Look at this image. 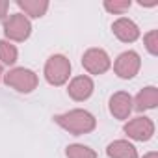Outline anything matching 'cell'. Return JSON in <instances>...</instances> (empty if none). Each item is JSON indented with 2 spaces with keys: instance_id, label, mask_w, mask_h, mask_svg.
Instances as JSON below:
<instances>
[{
  "instance_id": "6da1fadb",
  "label": "cell",
  "mask_w": 158,
  "mask_h": 158,
  "mask_svg": "<svg viewBox=\"0 0 158 158\" xmlns=\"http://www.w3.org/2000/svg\"><path fill=\"white\" fill-rule=\"evenodd\" d=\"M54 123L73 136L88 134V132L95 130V127H97L95 115L89 114L88 110H82V108H74V110H69L65 114L54 115Z\"/></svg>"
},
{
  "instance_id": "7a4b0ae2",
  "label": "cell",
  "mask_w": 158,
  "mask_h": 158,
  "mask_svg": "<svg viewBox=\"0 0 158 158\" xmlns=\"http://www.w3.org/2000/svg\"><path fill=\"white\" fill-rule=\"evenodd\" d=\"M2 80H4L6 86L13 88L19 93H32L37 88V84H39L37 74L32 69H26V67H13V69H10L2 76Z\"/></svg>"
},
{
  "instance_id": "3957f363",
  "label": "cell",
  "mask_w": 158,
  "mask_h": 158,
  "mask_svg": "<svg viewBox=\"0 0 158 158\" xmlns=\"http://www.w3.org/2000/svg\"><path fill=\"white\" fill-rule=\"evenodd\" d=\"M71 76V61L63 54H54L45 63V80L50 86H63Z\"/></svg>"
},
{
  "instance_id": "277c9868",
  "label": "cell",
  "mask_w": 158,
  "mask_h": 158,
  "mask_svg": "<svg viewBox=\"0 0 158 158\" xmlns=\"http://www.w3.org/2000/svg\"><path fill=\"white\" fill-rule=\"evenodd\" d=\"M32 34V23L24 13H13L4 21V35L8 37V41H17L23 43L30 37Z\"/></svg>"
},
{
  "instance_id": "5b68a950",
  "label": "cell",
  "mask_w": 158,
  "mask_h": 158,
  "mask_svg": "<svg viewBox=\"0 0 158 158\" xmlns=\"http://www.w3.org/2000/svg\"><path fill=\"white\" fill-rule=\"evenodd\" d=\"M123 132H125L130 139H136V141H149V139L154 136V121H152L151 117H145V115L134 117V119H130V121L125 123Z\"/></svg>"
},
{
  "instance_id": "8992f818",
  "label": "cell",
  "mask_w": 158,
  "mask_h": 158,
  "mask_svg": "<svg viewBox=\"0 0 158 158\" xmlns=\"http://www.w3.org/2000/svg\"><path fill=\"white\" fill-rule=\"evenodd\" d=\"M139 67H141V58L134 50L121 52L117 56V60L114 61V71H115V74L119 78H123V80H130V78H134L139 73Z\"/></svg>"
},
{
  "instance_id": "52a82bcc",
  "label": "cell",
  "mask_w": 158,
  "mask_h": 158,
  "mask_svg": "<svg viewBox=\"0 0 158 158\" xmlns=\"http://www.w3.org/2000/svg\"><path fill=\"white\" fill-rule=\"evenodd\" d=\"M82 65L89 74H104L112 67V60L102 48H88L82 56Z\"/></svg>"
},
{
  "instance_id": "ba28073f",
  "label": "cell",
  "mask_w": 158,
  "mask_h": 158,
  "mask_svg": "<svg viewBox=\"0 0 158 158\" xmlns=\"http://www.w3.org/2000/svg\"><path fill=\"white\" fill-rule=\"evenodd\" d=\"M93 89H95V84L91 80V76L88 74H80V76H74L73 80L69 82V88H67V93L73 101L76 102H84L88 101L91 95H93Z\"/></svg>"
},
{
  "instance_id": "9c48e42d",
  "label": "cell",
  "mask_w": 158,
  "mask_h": 158,
  "mask_svg": "<svg viewBox=\"0 0 158 158\" xmlns=\"http://www.w3.org/2000/svg\"><path fill=\"white\" fill-rule=\"evenodd\" d=\"M110 114L115 117V119H128L130 112L134 110V104H132V97L130 93L127 91H117L110 97Z\"/></svg>"
},
{
  "instance_id": "30bf717a",
  "label": "cell",
  "mask_w": 158,
  "mask_h": 158,
  "mask_svg": "<svg viewBox=\"0 0 158 158\" xmlns=\"http://www.w3.org/2000/svg\"><path fill=\"white\" fill-rule=\"evenodd\" d=\"M112 32H114V35H115L119 41H123V43H134V41L139 37V28H138V24H136L132 19H127V17H121V19L114 21Z\"/></svg>"
},
{
  "instance_id": "8fae6325",
  "label": "cell",
  "mask_w": 158,
  "mask_h": 158,
  "mask_svg": "<svg viewBox=\"0 0 158 158\" xmlns=\"http://www.w3.org/2000/svg\"><path fill=\"white\" fill-rule=\"evenodd\" d=\"M132 104L138 112H145V110H154L158 106V88L156 86H147L143 88L136 99H132Z\"/></svg>"
},
{
  "instance_id": "7c38bea8",
  "label": "cell",
  "mask_w": 158,
  "mask_h": 158,
  "mask_svg": "<svg viewBox=\"0 0 158 158\" xmlns=\"http://www.w3.org/2000/svg\"><path fill=\"white\" fill-rule=\"evenodd\" d=\"M106 154L110 158H138L136 147L127 139H115L106 147Z\"/></svg>"
},
{
  "instance_id": "4fadbf2b",
  "label": "cell",
  "mask_w": 158,
  "mask_h": 158,
  "mask_svg": "<svg viewBox=\"0 0 158 158\" xmlns=\"http://www.w3.org/2000/svg\"><path fill=\"white\" fill-rule=\"evenodd\" d=\"M17 6L24 11L26 17L32 19H41L48 10L47 0H17Z\"/></svg>"
},
{
  "instance_id": "5bb4252c",
  "label": "cell",
  "mask_w": 158,
  "mask_h": 158,
  "mask_svg": "<svg viewBox=\"0 0 158 158\" xmlns=\"http://www.w3.org/2000/svg\"><path fill=\"white\" fill-rule=\"evenodd\" d=\"M19 58L17 47L11 45L8 39H0V61L4 65H13Z\"/></svg>"
},
{
  "instance_id": "9a60e30c",
  "label": "cell",
  "mask_w": 158,
  "mask_h": 158,
  "mask_svg": "<svg viewBox=\"0 0 158 158\" xmlns=\"http://www.w3.org/2000/svg\"><path fill=\"white\" fill-rule=\"evenodd\" d=\"M65 156L67 158H97V152L91 147H88V145L73 143V145H67Z\"/></svg>"
},
{
  "instance_id": "2e32d148",
  "label": "cell",
  "mask_w": 158,
  "mask_h": 158,
  "mask_svg": "<svg viewBox=\"0 0 158 158\" xmlns=\"http://www.w3.org/2000/svg\"><path fill=\"white\" fill-rule=\"evenodd\" d=\"M102 6H104V10H106L108 13L121 15V13H125V11L130 10L132 2H130V0H104Z\"/></svg>"
},
{
  "instance_id": "e0dca14e",
  "label": "cell",
  "mask_w": 158,
  "mask_h": 158,
  "mask_svg": "<svg viewBox=\"0 0 158 158\" xmlns=\"http://www.w3.org/2000/svg\"><path fill=\"white\" fill-rule=\"evenodd\" d=\"M145 48L151 56H158V30H151L149 34L143 35Z\"/></svg>"
},
{
  "instance_id": "ac0fdd59",
  "label": "cell",
  "mask_w": 158,
  "mask_h": 158,
  "mask_svg": "<svg viewBox=\"0 0 158 158\" xmlns=\"http://www.w3.org/2000/svg\"><path fill=\"white\" fill-rule=\"evenodd\" d=\"M8 10H10V2L8 0H0V21H6V17H8Z\"/></svg>"
},
{
  "instance_id": "d6986e66",
  "label": "cell",
  "mask_w": 158,
  "mask_h": 158,
  "mask_svg": "<svg viewBox=\"0 0 158 158\" xmlns=\"http://www.w3.org/2000/svg\"><path fill=\"white\" fill-rule=\"evenodd\" d=\"M143 158H158V152H156V151H151V152L143 154Z\"/></svg>"
},
{
  "instance_id": "ffe728a7",
  "label": "cell",
  "mask_w": 158,
  "mask_h": 158,
  "mask_svg": "<svg viewBox=\"0 0 158 158\" xmlns=\"http://www.w3.org/2000/svg\"><path fill=\"white\" fill-rule=\"evenodd\" d=\"M2 76H4V69H2V63H0V82H2Z\"/></svg>"
}]
</instances>
